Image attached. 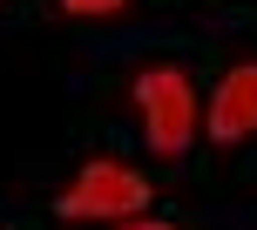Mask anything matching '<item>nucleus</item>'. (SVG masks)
I'll use <instances>...</instances> for the list:
<instances>
[{"mask_svg":"<svg viewBox=\"0 0 257 230\" xmlns=\"http://www.w3.org/2000/svg\"><path fill=\"white\" fill-rule=\"evenodd\" d=\"M61 7H68V14H122L128 0H61Z\"/></svg>","mask_w":257,"mask_h":230,"instance_id":"20e7f679","label":"nucleus"},{"mask_svg":"<svg viewBox=\"0 0 257 230\" xmlns=\"http://www.w3.org/2000/svg\"><path fill=\"white\" fill-rule=\"evenodd\" d=\"M136 102H142V122H149V149L156 156H183V149H190L196 108H190L183 68H149V75L136 81Z\"/></svg>","mask_w":257,"mask_h":230,"instance_id":"f257e3e1","label":"nucleus"},{"mask_svg":"<svg viewBox=\"0 0 257 230\" xmlns=\"http://www.w3.org/2000/svg\"><path fill=\"white\" fill-rule=\"evenodd\" d=\"M149 203V183L122 163H88L75 176V190L61 196V217L68 223H95V217H128V210Z\"/></svg>","mask_w":257,"mask_h":230,"instance_id":"f03ea898","label":"nucleus"},{"mask_svg":"<svg viewBox=\"0 0 257 230\" xmlns=\"http://www.w3.org/2000/svg\"><path fill=\"white\" fill-rule=\"evenodd\" d=\"M122 230H169V223H122Z\"/></svg>","mask_w":257,"mask_h":230,"instance_id":"39448f33","label":"nucleus"},{"mask_svg":"<svg viewBox=\"0 0 257 230\" xmlns=\"http://www.w3.org/2000/svg\"><path fill=\"white\" fill-rule=\"evenodd\" d=\"M257 129V68H237V75H223L217 88V108H210V136L217 142H237Z\"/></svg>","mask_w":257,"mask_h":230,"instance_id":"7ed1b4c3","label":"nucleus"}]
</instances>
